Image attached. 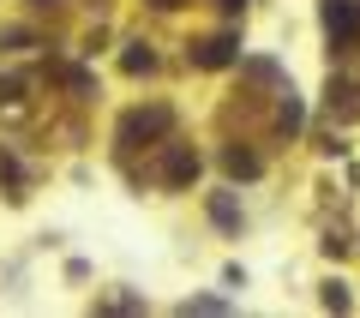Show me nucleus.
Returning a JSON list of instances; mask_svg holds the SVG:
<instances>
[{"mask_svg":"<svg viewBox=\"0 0 360 318\" xmlns=\"http://www.w3.org/2000/svg\"><path fill=\"white\" fill-rule=\"evenodd\" d=\"M210 217H217V229H240V210H234V198H210Z\"/></svg>","mask_w":360,"mask_h":318,"instance_id":"423d86ee","label":"nucleus"},{"mask_svg":"<svg viewBox=\"0 0 360 318\" xmlns=\"http://www.w3.org/2000/svg\"><path fill=\"white\" fill-rule=\"evenodd\" d=\"M240 6H246V0H222V13H240Z\"/></svg>","mask_w":360,"mask_h":318,"instance_id":"1a4fd4ad","label":"nucleus"},{"mask_svg":"<svg viewBox=\"0 0 360 318\" xmlns=\"http://www.w3.org/2000/svg\"><path fill=\"white\" fill-rule=\"evenodd\" d=\"M234 54H240V49H234V37H210V42H198V49H193V66H229Z\"/></svg>","mask_w":360,"mask_h":318,"instance_id":"f03ea898","label":"nucleus"},{"mask_svg":"<svg viewBox=\"0 0 360 318\" xmlns=\"http://www.w3.org/2000/svg\"><path fill=\"white\" fill-rule=\"evenodd\" d=\"M324 306H336V312L348 306V288H342V282H330V288H324Z\"/></svg>","mask_w":360,"mask_h":318,"instance_id":"6e6552de","label":"nucleus"},{"mask_svg":"<svg viewBox=\"0 0 360 318\" xmlns=\"http://www.w3.org/2000/svg\"><path fill=\"white\" fill-rule=\"evenodd\" d=\"M324 30H330L336 49H348V42L360 37V13H354V0H324Z\"/></svg>","mask_w":360,"mask_h":318,"instance_id":"f257e3e1","label":"nucleus"},{"mask_svg":"<svg viewBox=\"0 0 360 318\" xmlns=\"http://www.w3.org/2000/svg\"><path fill=\"white\" fill-rule=\"evenodd\" d=\"M162 127H168V115H162V108H150V115H132L127 127H120V139H139V132H162Z\"/></svg>","mask_w":360,"mask_h":318,"instance_id":"20e7f679","label":"nucleus"},{"mask_svg":"<svg viewBox=\"0 0 360 318\" xmlns=\"http://www.w3.org/2000/svg\"><path fill=\"white\" fill-rule=\"evenodd\" d=\"M120 66H127V72H150L156 54H150V49H127V54H120Z\"/></svg>","mask_w":360,"mask_h":318,"instance_id":"0eeeda50","label":"nucleus"},{"mask_svg":"<svg viewBox=\"0 0 360 318\" xmlns=\"http://www.w3.org/2000/svg\"><path fill=\"white\" fill-rule=\"evenodd\" d=\"M222 168H229L234 180H252L258 174V156L252 151H222Z\"/></svg>","mask_w":360,"mask_h":318,"instance_id":"39448f33","label":"nucleus"},{"mask_svg":"<svg viewBox=\"0 0 360 318\" xmlns=\"http://www.w3.org/2000/svg\"><path fill=\"white\" fill-rule=\"evenodd\" d=\"M156 6H180V0H156Z\"/></svg>","mask_w":360,"mask_h":318,"instance_id":"9d476101","label":"nucleus"},{"mask_svg":"<svg viewBox=\"0 0 360 318\" xmlns=\"http://www.w3.org/2000/svg\"><path fill=\"white\" fill-rule=\"evenodd\" d=\"M162 174L174 180V186H186V180L198 174V156H193V151H174V156H168V168H162Z\"/></svg>","mask_w":360,"mask_h":318,"instance_id":"7ed1b4c3","label":"nucleus"}]
</instances>
